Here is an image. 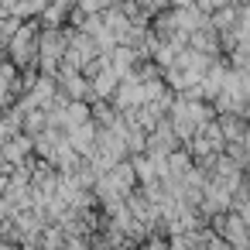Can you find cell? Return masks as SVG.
Listing matches in <instances>:
<instances>
[{
  "mask_svg": "<svg viewBox=\"0 0 250 250\" xmlns=\"http://www.w3.org/2000/svg\"><path fill=\"white\" fill-rule=\"evenodd\" d=\"M76 151H89V144H93V127L86 124V127H79L76 134H72V141H69Z\"/></svg>",
  "mask_w": 250,
  "mask_h": 250,
  "instance_id": "cell-1",
  "label": "cell"
},
{
  "mask_svg": "<svg viewBox=\"0 0 250 250\" xmlns=\"http://www.w3.org/2000/svg\"><path fill=\"white\" fill-rule=\"evenodd\" d=\"M117 79H120V76H117L113 69H106L103 76H96V83H93V86H96V93H100V96H106V93L113 89V83H117Z\"/></svg>",
  "mask_w": 250,
  "mask_h": 250,
  "instance_id": "cell-2",
  "label": "cell"
},
{
  "mask_svg": "<svg viewBox=\"0 0 250 250\" xmlns=\"http://www.w3.org/2000/svg\"><path fill=\"white\" fill-rule=\"evenodd\" d=\"M134 171H137L141 178H151V175H154V165H151V161H144V158H137V165H134Z\"/></svg>",
  "mask_w": 250,
  "mask_h": 250,
  "instance_id": "cell-3",
  "label": "cell"
},
{
  "mask_svg": "<svg viewBox=\"0 0 250 250\" xmlns=\"http://www.w3.org/2000/svg\"><path fill=\"white\" fill-rule=\"evenodd\" d=\"M103 4H106V0H83L86 11H96V7H103Z\"/></svg>",
  "mask_w": 250,
  "mask_h": 250,
  "instance_id": "cell-4",
  "label": "cell"
},
{
  "mask_svg": "<svg viewBox=\"0 0 250 250\" xmlns=\"http://www.w3.org/2000/svg\"><path fill=\"white\" fill-rule=\"evenodd\" d=\"M195 4H199L202 11H209V7H212V0H195Z\"/></svg>",
  "mask_w": 250,
  "mask_h": 250,
  "instance_id": "cell-5",
  "label": "cell"
},
{
  "mask_svg": "<svg viewBox=\"0 0 250 250\" xmlns=\"http://www.w3.org/2000/svg\"><path fill=\"white\" fill-rule=\"evenodd\" d=\"M171 4H178V7H188V0H171Z\"/></svg>",
  "mask_w": 250,
  "mask_h": 250,
  "instance_id": "cell-6",
  "label": "cell"
},
{
  "mask_svg": "<svg viewBox=\"0 0 250 250\" xmlns=\"http://www.w3.org/2000/svg\"><path fill=\"white\" fill-rule=\"evenodd\" d=\"M219 4H223V0H219Z\"/></svg>",
  "mask_w": 250,
  "mask_h": 250,
  "instance_id": "cell-7",
  "label": "cell"
}]
</instances>
